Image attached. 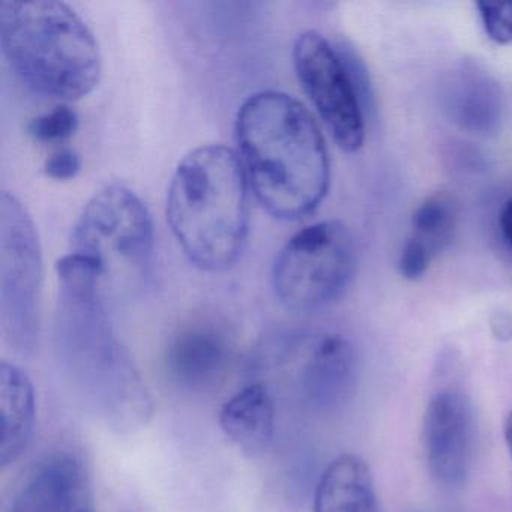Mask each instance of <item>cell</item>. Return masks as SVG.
<instances>
[{"mask_svg": "<svg viewBox=\"0 0 512 512\" xmlns=\"http://www.w3.org/2000/svg\"><path fill=\"white\" fill-rule=\"evenodd\" d=\"M85 490V472L79 460L59 455L44 461L32 473L11 512H74Z\"/></svg>", "mask_w": 512, "mask_h": 512, "instance_id": "obj_12", "label": "cell"}, {"mask_svg": "<svg viewBox=\"0 0 512 512\" xmlns=\"http://www.w3.org/2000/svg\"><path fill=\"white\" fill-rule=\"evenodd\" d=\"M422 439L431 475L445 485L461 484L469 473L475 443L469 398L452 389L434 395L425 409Z\"/></svg>", "mask_w": 512, "mask_h": 512, "instance_id": "obj_10", "label": "cell"}, {"mask_svg": "<svg viewBox=\"0 0 512 512\" xmlns=\"http://www.w3.org/2000/svg\"><path fill=\"white\" fill-rule=\"evenodd\" d=\"M293 65L334 142L350 154L359 151L364 145L365 119L346 56L319 32L307 31L293 46Z\"/></svg>", "mask_w": 512, "mask_h": 512, "instance_id": "obj_8", "label": "cell"}, {"mask_svg": "<svg viewBox=\"0 0 512 512\" xmlns=\"http://www.w3.org/2000/svg\"><path fill=\"white\" fill-rule=\"evenodd\" d=\"M358 248L349 227L326 220L299 230L275 257L272 287L287 310L311 313L337 301L355 278Z\"/></svg>", "mask_w": 512, "mask_h": 512, "instance_id": "obj_6", "label": "cell"}, {"mask_svg": "<svg viewBox=\"0 0 512 512\" xmlns=\"http://www.w3.org/2000/svg\"><path fill=\"white\" fill-rule=\"evenodd\" d=\"M71 253L91 260L103 287L139 286L154 254V224L145 203L124 185H107L83 208L71 235Z\"/></svg>", "mask_w": 512, "mask_h": 512, "instance_id": "obj_5", "label": "cell"}, {"mask_svg": "<svg viewBox=\"0 0 512 512\" xmlns=\"http://www.w3.org/2000/svg\"><path fill=\"white\" fill-rule=\"evenodd\" d=\"M499 224L506 244L509 245V248H512V197L506 200L502 211H500Z\"/></svg>", "mask_w": 512, "mask_h": 512, "instance_id": "obj_21", "label": "cell"}, {"mask_svg": "<svg viewBox=\"0 0 512 512\" xmlns=\"http://www.w3.org/2000/svg\"><path fill=\"white\" fill-rule=\"evenodd\" d=\"M74 512H88V511H83V509H79V511H74Z\"/></svg>", "mask_w": 512, "mask_h": 512, "instance_id": "obj_23", "label": "cell"}, {"mask_svg": "<svg viewBox=\"0 0 512 512\" xmlns=\"http://www.w3.org/2000/svg\"><path fill=\"white\" fill-rule=\"evenodd\" d=\"M476 8L487 37L499 46L512 44V2H505V4L479 2Z\"/></svg>", "mask_w": 512, "mask_h": 512, "instance_id": "obj_18", "label": "cell"}, {"mask_svg": "<svg viewBox=\"0 0 512 512\" xmlns=\"http://www.w3.org/2000/svg\"><path fill=\"white\" fill-rule=\"evenodd\" d=\"M80 167H82V163H80L79 154L74 149L62 148L47 158L44 172L49 178L56 179V181H68V179L76 178Z\"/></svg>", "mask_w": 512, "mask_h": 512, "instance_id": "obj_20", "label": "cell"}, {"mask_svg": "<svg viewBox=\"0 0 512 512\" xmlns=\"http://www.w3.org/2000/svg\"><path fill=\"white\" fill-rule=\"evenodd\" d=\"M235 136L250 190L268 214L296 221L319 208L331 164L322 131L301 101L277 91L251 95L239 107Z\"/></svg>", "mask_w": 512, "mask_h": 512, "instance_id": "obj_2", "label": "cell"}, {"mask_svg": "<svg viewBox=\"0 0 512 512\" xmlns=\"http://www.w3.org/2000/svg\"><path fill=\"white\" fill-rule=\"evenodd\" d=\"M79 127V115L68 104L56 106L50 112L37 116L28 125L29 134L37 142L62 143L71 139Z\"/></svg>", "mask_w": 512, "mask_h": 512, "instance_id": "obj_17", "label": "cell"}, {"mask_svg": "<svg viewBox=\"0 0 512 512\" xmlns=\"http://www.w3.org/2000/svg\"><path fill=\"white\" fill-rule=\"evenodd\" d=\"M0 46L14 73L46 97L70 103L100 83V46L82 17L64 2L2 0Z\"/></svg>", "mask_w": 512, "mask_h": 512, "instance_id": "obj_4", "label": "cell"}, {"mask_svg": "<svg viewBox=\"0 0 512 512\" xmlns=\"http://www.w3.org/2000/svg\"><path fill=\"white\" fill-rule=\"evenodd\" d=\"M260 367L296 368L308 403L328 407L344 400L355 379V353L340 335L284 332L257 352Z\"/></svg>", "mask_w": 512, "mask_h": 512, "instance_id": "obj_9", "label": "cell"}, {"mask_svg": "<svg viewBox=\"0 0 512 512\" xmlns=\"http://www.w3.org/2000/svg\"><path fill=\"white\" fill-rule=\"evenodd\" d=\"M458 221L454 197L436 193L425 199L412 215L409 239L421 245L433 259L451 244Z\"/></svg>", "mask_w": 512, "mask_h": 512, "instance_id": "obj_16", "label": "cell"}, {"mask_svg": "<svg viewBox=\"0 0 512 512\" xmlns=\"http://www.w3.org/2000/svg\"><path fill=\"white\" fill-rule=\"evenodd\" d=\"M59 281V358L76 394L110 428L134 431L152 415V400L103 304L97 266L70 253L56 263Z\"/></svg>", "mask_w": 512, "mask_h": 512, "instance_id": "obj_1", "label": "cell"}, {"mask_svg": "<svg viewBox=\"0 0 512 512\" xmlns=\"http://www.w3.org/2000/svg\"><path fill=\"white\" fill-rule=\"evenodd\" d=\"M35 392L17 365L0 364V463H16L34 436Z\"/></svg>", "mask_w": 512, "mask_h": 512, "instance_id": "obj_13", "label": "cell"}, {"mask_svg": "<svg viewBox=\"0 0 512 512\" xmlns=\"http://www.w3.org/2000/svg\"><path fill=\"white\" fill-rule=\"evenodd\" d=\"M433 260L421 245L407 238L398 257V272L404 280H419L424 277Z\"/></svg>", "mask_w": 512, "mask_h": 512, "instance_id": "obj_19", "label": "cell"}, {"mask_svg": "<svg viewBox=\"0 0 512 512\" xmlns=\"http://www.w3.org/2000/svg\"><path fill=\"white\" fill-rule=\"evenodd\" d=\"M43 257L31 215L13 194L0 200V326L20 353L34 352L40 337Z\"/></svg>", "mask_w": 512, "mask_h": 512, "instance_id": "obj_7", "label": "cell"}, {"mask_svg": "<svg viewBox=\"0 0 512 512\" xmlns=\"http://www.w3.org/2000/svg\"><path fill=\"white\" fill-rule=\"evenodd\" d=\"M505 440L506 445H508L509 454H511L512 457V412L509 413L508 418H506Z\"/></svg>", "mask_w": 512, "mask_h": 512, "instance_id": "obj_22", "label": "cell"}, {"mask_svg": "<svg viewBox=\"0 0 512 512\" xmlns=\"http://www.w3.org/2000/svg\"><path fill=\"white\" fill-rule=\"evenodd\" d=\"M248 190L238 154L226 146H200L176 167L167 223L197 268L224 271L241 256L250 226Z\"/></svg>", "mask_w": 512, "mask_h": 512, "instance_id": "obj_3", "label": "cell"}, {"mask_svg": "<svg viewBox=\"0 0 512 512\" xmlns=\"http://www.w3.org/2000/svg\"><path fill=\"white\" fill-rule=\"evenodd\" d=\"M229 358L226 338L209 326L185 329L167 347L166 371L179 388L199 391L223 374Z\"/></svg>", "mask_w": 512, "mask_h": 512, "instance_id": "obj_11", "label": "cell"}, {"mask_svg": "<svg viewBox=\"0 0 512 512\" xmlns=\"http://www.w3.org/2000/svg\"><path fill=\"white\" fill-rule=\"evenodd\" d=\"M220 424L244 454H263L275 433V404L269 389L263 383H251L233 395L221 409Z\"/></svg>", "mask_w": 512, "mask_h": 512, "instance_id": "obj_14", "label": "cell"}, {"mask_svg": "<svg viewBox=\"0 0 512 512\" xmlns=\"http://www.w3.org/2000/svg\"><path fill=\"white\" fill-rule=\"evenodd\" d=\"M314 512H380L373 472L364 458L343 454L320 478Z\"/></svg>", "mask_w": 512, "mask_h": 512, "instance_id": "obj_15", "label": "cell"}]
</instances>
